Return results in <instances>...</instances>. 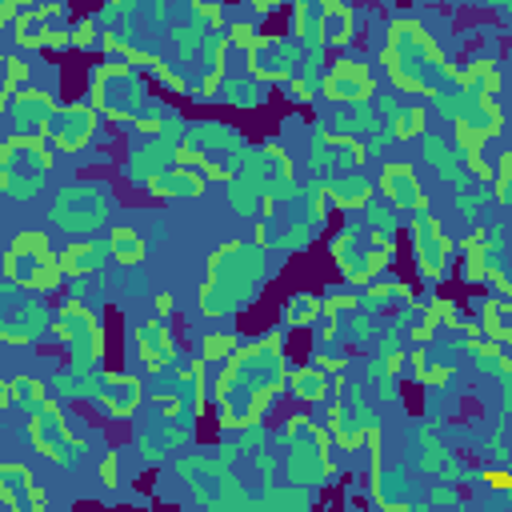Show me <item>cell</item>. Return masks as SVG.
I'll return each mask as SVG.
<instances>
[{"label": "cell", "instance_id": "836d02e7", "mask_svg": "<svg viewBox=\"0 0 512 512\" xmlns=\"http://www.w3.org/2000/svg\"><path fill=\"white\" fill-rule=\"evenodd\" d=\"M328 192V204H336V208H344V212H356V208H368V200H372V184L368 180H340V184H332V188H324Z\"/></svg>", "mask_w": 512, "mask_h": 512}, {"label": "cell", "instance_id": "f546056e", "mask_svg": "<svg viewBox=\"0 0 512 512\" xmlns=\"http://www.w3.org/2000/svg\"><path fill=\"white\" fill-rule=\"evenodd\" d=\"M464 96H496L500 92V68L496 60H472L464 68H456V80Z\"/></svg>", "mask_w": 512, "mask_h": 512}, {"label": "cell", "instance_id": "484cf974", "mask_svg": "<svg viewBox=\"0 0 512 512\" xmlns=\"http://www.w3.org/2000/svg\"><path fill=\"white\" fill-rule=\"evenodd\" d=\"M460 280L464 284H484V272H488V264L492 260H500V248H496V240L484 232V228H476V232H468L464 240H460Z\"/></svg>", "mask_w": 512, "mask_h": 512}, {"label": "cell", "instance_id": "f1b7e54d", "mask_svg": "<svg viewBox=\"0 0 512 512\" xmlns=\"http://www.w3.org/2000/svg\"><path fill=\"white\" fill-rule=\"evenodd\" d=\"M40 336V324H32L28 304H0V340L12 348H24Z\"/></svg>", "mask_w": 512, "mask_h": 512}, {"label": "cell", "instance_id": "603a6c76", "mask_svg": "<svg viewBox=\"0 0 512 512\" xmlns=\"http://www.w3.org/2000/svg\"><path fill=\"white\" fill-rule=\"evenodd\" d=\"M308 152H312V164L316 168H348L352 172V168H360L368 160V152H364L360 140H352L348 132H328V128H320L312 136Z\"/></svg>", "mask_w": 512, "mask_h": 512}, {"label": "cell", "instance_id": "d4e9b609", "mask_svg": "<svg viewBox=\"0 0 512 512\" xmlns=\"http://www.w3.org/2000/svg\"><path fill=\"white\" fill-rule=\"evenodd\" d=\"M468 324H476V320H468L464 312H460V304L456 300H428L424 308H420V316L412 320V340L416 344H428L432 336H436V328H468Z\"/></svg>", "mask_w": 512, "mask_h": 512}, {"label": "cell", "instance_id": "8992f818", "mask_svg": "<svg viewBox=\"0 0 512 512\" xmlns=\"http://www.w3.org/2000/svg\"><path fill=\"white\" fill-rule=\"evenodd\" d=\"M0 276L12 284V288H24V292H52L60 288L64 272H60V256L48 240V232L40 228H24L8 240L4 256H0Z\"/></svg>", "mask_w": 512, "mask_h": 512}, {"label": "cell", "instance_id": "6da1fadb", "mask_svg": "<svg viewBox=\"0 0 512 512\" xmlns=\"http://www.w3.org/2000/svg\"><path fill=\"white\" fill-rule=\"evenodd\" d=\"M284 380H288V352L280 328L240 340L232 356L220 360V372L212 380V404L220 428L224 432L256 428L268 416L272 400L284 392Z\"/></svg>", "mask_w": 512, "mask_h": 512}, {"label": "cell", "instance_id": "52a82bcc", "mask_svg": "<svg viewBox=\"0 0 512 512\" xmlns=\"http://www.w3.org/2000/svg\"><path fill=\"white\" fill-rule=\"evenodd\" d=\"M56 152L44 136H8L0 140V192L12 200H36L52 176Z\"/></svg>", "mask_w": 512, "mask_h": 512}, {"label": "cell", "instance_id": "f907efd6", "mask_svg": "<svg viewBox=\"0 0 512 512\" xmlns=\"http://www.w3.org/2000/svg\"><path fill=\"white\" fill-rule=\"evenodd\" d=\"M4 508H8V504H4V500H0V512H4Z\"/></svg>", "mask_w": 512, "mask_h": 512}, {"label": "cell", "instance_id": "7a4b0ae2", "mask_svg": "<svg viewBox=\"0 0 512 512\" xmlns=\"http://www.w3.org/2000/svg\"><path fill=\"white\" fill-rule=\"evenodd\" d=\"M380 64H384L388 84L404 96H444L448 84L456 80V68L448 64L440 44L416 16H396L388 24Z\"/></svg>", "mask_w": 512, "mask_h": 512}, {"label": "cell", "instance_id": "8d00e7d4", "mask_svg": "<svg viewBox=\"0 0 512 512\" xmlns=\"http://www.w3.org/2000/svg\"><path fill=\"white\" fill-rule=\"evenodd\" d=\"M8 388H12V404H16V408H24V412H32V408H40V404L48 400L44 380H40V376H32V372H16V376L8 380Z\"/></svg>", "mask_w": 512, "mask_h": 512}, {"label": "cell", "instance_id": "d6a6232c", "mask_svg": "<svg viewBox=\"0 0 512 512\" xmlns=\"http://www.w3.org/2000/svg\"><path fill=\"white\" fill-rule=\"evenodd\" d=\"M56 256H60V272H64V276H72V280L92 276V272H100V264H104V256H100V244H96V240L64 244V252H56Z\"/></svg>", "mask_w": 512, "mask_h": 512}, {"label": "cell", "instance_id": "1f68e13d", "mask_svg": "<svg viewBox=\"0 0 512 512\" xmlns=\"http://www.w3.org/2000/svg\"><path fill=\"white\" fill-rule=\"evenodd\" d=\"M476 332H484L488 340L512 344V304H508V296H488V300H480Z\"/></svg>", "mask_w": 512, "mask_h": 512}, {"label": "cell", "instance_id": "bcb514c9", "mask_svg": "<svg viewBox=\"0 0 512 512\" xmlns=\"http://www.w3.org/2000/svg\"><path fill=\"white\" fill-rule=\"evenodd\" d=\"M484 480H488V488H496V492H508V488H512V476H508V472H500V468L484 472Z\"/></svg>", "mask_w": 512, "mask_h": 512}, {"label": "cell", "instance_id": "4316f807", "mask_svg": "<svg viewBox=\"0 0 512 512\" xmlns=\"http://www.w3.org/2000/svg\"><path fill=\"white\" fill-rule=\"evenodd\" d=\"M316 12H320V44L344 48L352 40V8L340 0H316Z\"/></svg>", "mask_w": 512, "mask_h": 512}, {"label": "cell", "instance_id": "3957f363", "mask_svg": "<svg viewBox=\"0 0 512 512\" xmlns=\"http://www.w3.org/2000/svg\"><path fill=\"white\" fill-rule=\"evenodd\" d=\"M264 272H268V252H264V244H252V240H224V244L208 256V268H204V280H200V292H196L200 316L220 320V316L240 312V308L256 296Z\"/></svg>", "mask_w": 512, "mask_h": 512}, {"label": "cell", "instance_id": "ffe728a7", "mask_svg": "<svg viewBox=\"0 0 512 512\" xmlns=\"http://www.w3.org/2000/svg\"><path fill=\"white\" fill-rule=\"evenodd\" d=\"M132 344H136V356L144 364V372L160 376L176 364V336L168 328V316H152V320H140L136 332H132Z\"/></svg>", "mask_w": 512, "mask_h": 512}, {"label": "cell", "instance_id": "7c38bea8", "mask_svg": "<svg viewBox=\"0 0 512 512\" xmlns=\"http://www.w3.org/2000/svg\"><path fill=\"white\" fill-rule=\"evenodd\" d=\"M48 328L80 364H100L104 360V348H108L104 344V320L92 308H84L80 300H64Z\"/></svg>", "mask_w": 512, "mask_h": 512}, {"label": "cell", "instance_id": "ba28073f", "mask_svg": "<svg viewBox=\"0 0 512 512\" xmlns=\"http://www.w3.org/2000/svg\"><path fill=\"white\" fill-rule=\"evenodd\" d=\"M284 440V472L292 484H320L324 476H332V436L324 424H316L312 416H288V424L280 428Z\"/></svg>", "mask_w": 512, "mask_h": 512}, {"label": "cell", "instance_id": "2e32d148", "mask_svg": "<svg viewBox=\"0 0 512 512\" xmlns=\"http://www.w3.org/2000/svg\"><path fill=\"white\" fill-rule=\"evenodd\" d=\"M96 120H100V112H96L88 100H72V104H64V108L56 104L44 140L52 144V152H60V156H76V152H84V148L92 144V136H96Z\"/></svg>", "mask_w": 512, "mask_h": 512}, {"label": "cell", "instance_id": "f6af8a7d", "mask_svg": "<svg viewBox=\"0 0 512 512\" xmlns=\"http://www.w3.org/2000/svg\"><path fill=\"white\" fill-rule=\"evenodd\" d=\"M312 364H316V368H324L328 376H336V372H344V364H348V360H344V356H320V352H316V360H312Z\"/></svg>", "mask_w": 512, "mask_h": 512}, {"label": "cell", "instance_id": "60d3db41", "mask_svg": "<svg viewBox=\"0 0 512 512\" xmlns=\"http://www.w3.org/2000/svg\"><path fill=\"white\" fill-rule=\"evenodd\" d=\"M424 124H428L424 104H412V108L400 116V124H396V140H412V136H420V132H424Z\"/></svg>", "mask_w": 512, "mask_h": 512}, {"label": "cell", "instance_id": "d590c367", "mask_svg": "<svg viewBox=\"0 0 512 512\" xmlns=\"http://www.w3.org/2000/svg\"><path fill=\"white\" fill-rule=\"evenodd\" d=\"M408 364H412L416 380H420V384H432V388H444V384L452 380V372H456L452 364H436V360H432V352H428L424 344H416V352L408 356Z\"/></svg>", "mask_w": 512, "mask_h": 512}, {"label": "cell", "instance_id": "277c9868", "mask_svg": "<svg viewBox=\"0 0 512 512\" xmlns=\"http://www.w3.org/2000/svg\"><path fill=\"white\" fill-rule=\"evenodd\" d=\"M88 104L104 120L128 124V128H136L144 116H152L148 80L140 76L136 64H124V60H104L88 72Z\"/></svg>", "mask_w": 512, "mask_h": 512}, {"label": "cell", "instance_id": "9a60e30c", "mask_svg": "<svg viewBox=\"0 0 512 512\" xmlns=\"http://www.w3.org/2000/svg\"><path fill=\"white\" fill-rule=\"evenodd\" d=\"M64 20L60 0H44L32 8H16L12 16V44L20 52H40V48H68V28L56 24Z\"/></svg>", "mask_w": 512, "mask_h": 512}, {"label": "cell", "instance_id": "8fae6325", "mask_svg": "<svg viewBox=\"0 0 512 512\" xmlns=\"http://www.w3.org/2000/svg\"><path fill=\"white\" fill-rule=\"evenodd\" d=\"M320 404H324V428H328L332 444L344 448V452L364 448V436H368V428H372V416H368V408L360 404L356 388H352L340 372L332 376L328 396H324Z\"/></svg>", "mask_w": 512, "mask_h": 512}, {"label": "cell", "instance_id": "7402d4cb", "mask_svg": "<svg viewBox=\"0 0 512 512\" xmlns=\"http://www.w3.org/2000/svg\"><path fill=\"white\" fill-rule=\"evenodd\" d=\"M0 500H4L12 512H44L48 492L36 484V476H32L24 464L8 460V464H0Z\"/></svg>", "mask_w": 512, "mask_h": 512}, {"label": "cell", "instance_id": "9c48e42d", "mask_svg": "<svg viewBox=\"0 0 512 512\" xmlns=\"http://www.w3.org/2000/svg\"><path fill=\"white\" fill-rule=\"evenodd\" d=\"M452 132H456V144H460L468 168L480 172V176H488L484 144L504 132V112H500L496 96H464L460 92L452 100Z\"/></svg>", "mask_w": 512, "mask_h": 512}, {"label": "cell", "instance_id": "7dc6e473", "mask_svg": "<svg viewBox=\"0 0 512 512\" xmlns=\"http://www.w3.org/2000/svg\"><path fill=\"white\" fill-rule=\"evenodd\" d=\"M152 304H156V316H172V308H176V300H172V292H164V288H160V292L152 296Z\"/></svg>", "mask_w": 512, "mask_h": 512}, {"label": "cell", "instance_id": "ee69618b", "mask_svg": "<svg viewBox=\"0 0 512 512\" xmlns=\"http://www.w3.org/2000/svg\"><path fill=\"white\" fill-rule=\"evenodd\" d=\"M116 472H120V456H116V452H104V460H100V484H104V488H116V484H120Z\"/></svg>", "mask_w": 512, "mask_h": 512}, {"label": "cell", "instance_id": "5bb4252c", "mask_svg": "<svg viewBox=\"0 0 512 512\" xmlns=\"http://www.w3.org/2000/svg\"><path fill=\"white\" fill-rule=\"evenodd\" d=\"M328 252H332L336 272L344 276L348 288H368L376 276L388 272V264H392V256H396L392 244H368V248H364L360 236H356V228L340 232V236L328 244Z\"/></svg>", "mask_w": 512, "mask_h": 512}, {"label": "cell", "instance_id": "7bdbcfd3", "mask_svg": "<svg viewBox=\"0 0 512 512\" xmlns=\"http://www.w3.org/2000/svg\"><path fill=\"white\" fill-rule=\"evenodd\" d=\"M320 308L332 312V316H340V312H352L356 308V296L352 292H328V296H320Z\"/></svg>", "mask_w": 512, "mask_h": 512}, {"label": "cell", "instance_id": "e575fe53", "mask_svg": "<svg viewBox=\"0 0 512 512\" xmlns=\"http://www.w3.org/2000/svg\"><path fill=\"white\" fill-rule=\"evenodd\" d=\"M316 316H320V296L316 292H292L284 300V308H280V320L288 328H308Z\"/></svg>", "mask_w": 512, "mask_h": 512}, {"label": "cell", "instance_id": "ac0fdd59", "mask_svg": "<svg viewBox=\"0 0 512 512\" xmlns=\"http://www.w3.org/2000/svg\"><path fill=\"white\" fill-rule=\"evenodd\" d=\"M92 384H96V388H92L96 404H100L112 420H132V416L140 412V404L148 400V388H144V380H140L136 372H96Z\"/></svg>", "mask_w": 512, "mask_h": 512}, {"label": "cell", "instance_id": "ab89813d", "mask_svg": "<svg viewBox=\"0 0 512 512\" xmlns=\"http://www.w3.org/2000/svg\"><path fill=\"white\" fill-rule=\"evenodd\" d=\"M68 48H80V52L100 48V28H96L92 16H80V20L68 28Z\"/></svg>", "mask_w": 512, "mask_h": 512}, {"label": "cell", "instance_id": "44dd1931", "mask_svg": "<svg viewBox=\"0 0 512 512\" xmlns=\"http://www.w3.org/2000/svg\"><path fill=\"white\" fill-rule=\"evenodd\" d=\"M52 112H56L52 92H44V88H36V84L16 88L12 100H8V120H12V132H16V136H44Z\"/></svg>", "mask_w": 512, "mask_h": 512}, {"label": "cell", "instance_id": "5b68a950", "mask_svg": "<svg viewBox=\"0 0 512 512\" xmlns=\"http://www.w3.org/2000/svg\"><path fill=\"white\" fill-rule=\"evenodd\" d=\"M224 40L232 48L244 52V72L260 84H288L304 60V44L296 36H272V32H256L248 20H236Z\"/></svg>", "mask_w": 512, "mask_h": 512}, {"label": "cell", "instance_id": "b9f144b4", "mask_svg": "<svg viewBox=\"0 0 512 512\" xmlns=\"http://www.w3.org/2000/svg\"><path fill=\"white\" fill-rule=\"evenodd\" d=\"M496 204H508V180H512V152L496 156Z\"/></svg>", "mask_w": 512, "mask_h": 512}, {"label": "cell", "instance_id": "4fadbf2b", "mask_svg": "<svg viewBox=\"0 0 512 512\" xmlns=\"http://www.w3.org/2000/svg\"><path fill=\"white\" fill-rule=\"evenodd\" d=\"M24 432H28L32 448L52 464H72L80 456V448H84V440L72 432V424H68V416H64V408L56 400H44L40 408H32Z\"/></svg>", "mask_w": 512, "mask_h": 512}, {"label": "cell", "instance_id": "74e56055", "mask_svg": "<svg viewBox=\"0 0 512 512\" xmlns=\"http://www.w3.org/2000/svg\"><path fill=\"white\" fill-rule=\"evenodd\" d=\"M236 344H240L236 332H204V336H200V360H204V364H220L224 356H232Z\"/></svg>", "mask_w": 512, "mask_h": 512}, {"label": "cell", "instance_id": "4dcf8cb0", "mask_svg": "<svg viewBox=\"0 0 512 512\" xmlns=\"http://www.w3.org/2000/svg\"><path fill=\"white\" fill-rule=\"evenodd\" d=\"M108 252H112V260H116L120 268H136V264H144V256H148V240H144L132 224H112V228H108Z\"/></svg>", "mask_w": 512, "mask_h": 512}, {"label": "cell", "instance_id": "83f0119b", "mask_svg": "<svg viewBox=\"0 0 512 512\" xmlns=\"http://www.w3.org/2000/svg\"><path fill=\"white\" fill-rule=\"evenodd\" d=\"M328 384H332V376H328L324 368H316V364L288 368V380H284V388H288L300 404H320V400L328 396Z\"/></svg>", "mask_w": 512, "mask_h": 512}, {"label": "cell", "instance_id": "e0dca14e", "mask_svg": "<svg viewBox=\"0 0 512 512\" xmlns=\"http://www.w3.org/2000/svg\"><path fill=\"white\" fill-rule=\"evenodd\" d=\"M372 92H376V76H372V68H368L364 60H356V56L336 60V64L320 76V96H324L328 104H364V100H372Z\"/></svg>", "mask_w": 512, "mask_h": 512}, {"label": "cell", "instance_id": "f35d334b", "mask_svg": "<svg viewBox=\"0 0 512 512\" xmlns=\"http://www.w3.org/2000/svg\"><path fill=\"white\" fill-rule=\"evenodd\" d=\"M24 84H28V64H24V56L0 52V88L16 92V88H24Z\"/></svg>", "mask_w": 512, "mask_h": 512}, {"label": "cell", "instance_id": "c3c4849f", "mask_svg": "<svg viewBox=\"0 0 512 512\" xmlns=\"http://www.w3.org/2000/svg\"><path fill=\"white\" fill-rule=\"evenodd\" d=\"M12 408V388H8V380H0V416Z\"/></svg>", "mask_w": 512, "mask_h": 512}, {"label": "cell", "instance_id": "681fc988", "mask_svg": "<svg viewBox=\"0 0 512 512\" xmlns=\"http://www.w3.org/2000/svg\"><path fill=\"white\" fill-rule=\"evenodd\" d=\"M8 100H12V92H8V88H0V116L8 112Z\"/></svg>", "mask_w": 512, "mask_h": 512}, {"label": "cell", "instance_id": "30bf717a", "mask_svg": "<svg viewBox=\"0 0 512 512\" xmlns=\"http://www.w3.org/2000/svg\"><path fill=\"white\" fill-rule=\"evenodd\" d=\"M408 240H412V260H416L420 280H424V284H440V280L452 272V260H456V240L448 236L444 220L432 216V208L412 212V220H408Z\"/></svg>", "mask_w": 512, "mask_h": 512}, {"label": "cell", "instance_id": "cb8c5ba5", "mask_svg": "<svg viewBox=\"0 0 512 512\" xmlns=\"http://www.w3.org/2000/svg\"><path fill=\"white\" fill-rule=\"evenodd\" d=\"M140 184L152 192V196H164V200H176V196H204V176L196 172V168H188V164H176V160H168V164H160L156 172H148V176H140Z\"/></svg>", "mask_w": 512, "mask_h": 512}, {"label": "cell", "instance_id": "d6986e66", "mask_svg": "<svg viewBox=\"0 0 512 512\" xmlns=\"http://www.w3.org/2000/svg\"><path fill=\"white\" fill-rule=\"evenodd\" d=\"M376 188L384 192V200L396 212H408L412 216V212L432 208V196L424 192V184H420V176H416V168L408 160H388L380 168V176H376Z\"/></svg>", "mask_w": 512, "mask_h": 512}]
</instances>
